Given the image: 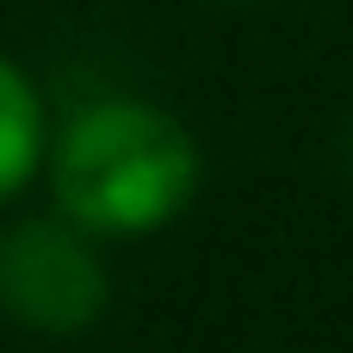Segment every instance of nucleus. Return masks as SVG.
Masks as SVG:
<instances>
[{
  "label": "nucleus",
  "instance_id": "obj_1",
  "mask_svg": "<svg viewBox=\"0 0 353 353\" xmlns=\"http://www.w3.org/2000/svg\"><path fill=\"white\" fill-rule=\"evenodd\" d=\"M199 192V143L180 118L105 99L56 143V205L87 236H143L174 223Z\"/></svg>",
  "mask_w": 353,
  "mask_h": 353
},
{
  "label": "nucleus",
  "instance_id": "obj_2",
  "mask_svg": "<svg viewBox=\"0 0 353 353\" xmlns=\"http://www.w3.org/2000/svg\"><path fill=\"white\" fill-rule=\"evenodd\" d=\"M105 298H112V279L99 254L81 242V230L25 217L0 236V310L19 329L81 335L87 323H99Z\"/></svg>",
  "mask_w": 353,
  "mask_h": 353
},
{
  "label": "nucleus",
  "instance_id": "obj_3",
  "mask_svg": "<svg viewBox=\"0 0 353 353\" xmlns=\"http://www.w3.org/2000/svg\"><path fill=\"white\" fill-rule=\"evenodd\" d=\"M37 155H43V99H37V87L0 56V199L31 180Z\"/></svg>",
  "mask_w": 353,
  "mask_h": 353
}]
</instances>
